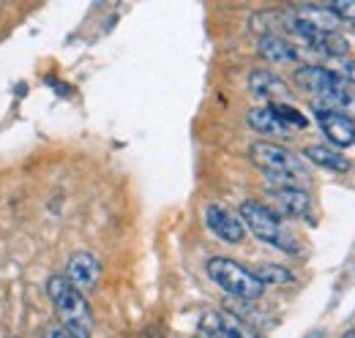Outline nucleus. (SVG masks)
Returning <instances> with one entry per match:
<instances>
[{"label":"nucleus","instance_id":"dca6fc26","mask_svg":"<svg viewBox=\"0 0 355 338\" xmlns=\"http://www.w3.org/2000/svg\"><path fill=\"white\" fill-rule=\"evenodd\" d=\"M254 276H257V281L268 287V284H273V287H282V284H293V273L287 270V267H282V265H260L257 270H252Z\"/></svg>","mask_w":355,"mask_h":338},{"label":"nucleus","instance_id":"0eeeda50","mask_svg":"<svg viewBox=\"0 0 355 338\" xmlns=\"http://www.w3.org/2000/svg\"><path fill=\"white\" fill-rule=\"evenodd\" d=\"M205 224H208V229L224 240V243H230V246H238V243H243V238H246V226H243V221L238 218V213H232L230 208H224V205H216V202H211L208 208H205Z\"/></svg>","mask_w":355,"mask_h":338},{"label":"nucleus","instance_id":"6e6552de","mask_svg":"<svg viewBox=\"0 0 355 338\" xmlns=\"http://www.w3.org/2000/svg\"><path fill=\"white\" fill-rule=\"evenodd\" d=\"M295 82H298L301 90L311 93L317 101H322V98H325L328 93H334L336 87L347 84L336 71L322 69V66H304V69H298V71H295Z\"/></svg>","mask_w":355,"mask_h":338},{"label":"nucleus","instance_id":"1a4fd4ad","mask_svg":"<svg viewBox=\"0 0 355 338\" xmlns=\"http://www.w3.org/2000/svg\"><path fill=\"white\" fill-rule=\"evenodd\" d=\"M66 278L71 281V287H77L80 292L93 290L101 278V262L98 256H93L90 251H77L69 259V270H66Z\"/></svg>","mask_w":355,"mask_h":338},{"label":"nucleus","instance_id":"aec40b11","mask_svg":"<svg viewBox=\"0 0 355 338\" xmlns=\"http://www.w3.org/2000/svg\"><path fill=\"white\" fill-rule=\"evenodd\" d=\"M49 338H71V336H69V330H66L63 325H55V328L49 330Z\"/></svg>","mask_w":355,"mask_h":338},{"label":"nucleus","instance_id":"20e7f679","mask_svg":"<svg viewBox=\"0 0 355 338\" xmlns=\"http://www.w3.org/2000/svg\"><path fill=\"white\" fill-rule=\"evenodd\" d=\"M249 156L254 161V167H260L268 177H273L276 183H290L295 186V180H301L306 175L304 161L290 153L287 148L276 145V142H254L249 148Z\"/></svg>","mask_w":355,"mask_h":338},{"label":"nucleus","instance_id":"f257e3e1","mask_svg":"<svg viewBox=\"0 0 355 338\" xmlns=\"http://www.w3.org/2000/svg\"><path fill=\"white\" fill-rule=\"evenodd\" d=\"M238 218L243 221V226H246L257 240H263V243L279 249V251H287V254L298 251V240H295V235L284 226L282 215H276V213L270 211L268 205H263V202H254V199L241 202Z\"/></svg>","mask_w":355,"mask_h":338},{"label":"nucleus","instance_id":"39448f33","mask_svg":"<svg viewBox=\"0 0 355 338\" xmlns=\"http://www.w3.org/2000/svg\"><path fill=\"white\" fill-rule=\"evenodd\" d=\"M314 118L322 128L325 139L331 142V148H350L355 145V118L345 115V112H336V109H328L322 104H314Z\"/></svg>","mask_w":355,"mask_h":338},{"label":"nucleus","instance_id":"a211bd4d","mask_svg":"<svg viewBox=\"0 0 355 338\" xmlns=\"http://www.w3.org/2000/svg\"><path fill=\"white\" fill-rule=\"evenodd\" d=\"M328 8L334 11V17H336L339 22H353L355 19V0H336V3H331Z\"/></svg>","mask_w":355,"mask_h":338},{"label":"nucleus","instance_id":"9d476101","mask_svg":"<svg viewBox=\"0 0 355 338\" xmlns=\"http://www.w3.org/2000/svg\"><path fill=\"white\" fill-rule=\"evenodd\" d=\"M257 52H260L263 60L273 63V66H284V63H298V60H301V52L295 49V44H290L284 36H279V33H273V36H260Z\"/></svg>","mask_w":355,"mask_h":338},{"label":"nucleus","instance_id":"7ed1b4c3","mask_svg":"<svg viewBox=\"0 0 355 338\" xmlns=\"http://www.w3.org/2000/svg\"><path fill=\"white\" fill-rule=\"evenodd\" d=\"M205 270H208L211 281L219 284L224 292L232 297H241V300H257V297L266 292V287L257 281V276H254L249 267L238 265L235 259L214 256V259H208Z\"/></svg>","mask_w":355,"mask_h":338},{"label":"nucleus","instance_id":"ddd939ff","mask_svg":"<svg viewBox=\"0 0 355 338\" xmlns=\"http://www.w3.org/2000/svg\"><path fill=\"white\" fill-rule=\"evenodd\" d=\"M304 156L309 159L311 164H317V167L322 169H331V172H347L350 169V161L345 159V153H339L336 148H331V145H309L306 150H304Z\"/></svg>","mask_w":355,"mask_h":338},{"label":"nucleus","instance_id":"f3484780","mask_svg":"<svg viewBox=\"0 0 355 338\" xmlns=\"http://www.w3.org/2000/svg\"><path fill=\"white\" fill-rule=\"evenodd\" d=\"M270 109L276 112V118L290 128V131H293V128H306V118H304L295 107H290V104H270Z\"/></svg>","mask_w":355,"mask_h":338},{"label":"nucleus","instance_id":"f8f14e48","mask_svg":"<svg viewBox=\"0 0 355 338\" xmlns=\"http://www.w3.org/2000/svg\"><path fill=\"white\" fill-rule=\"evenodd\" d=\"M290 17L314 30H322V33H336V28H339V19L334 17V11L328 6H298V8H293Z\"/></svg>","mask_w":355,"mask_h":338},{"label":"nucleus","instance_id":"412c9836","mask_svg":"<svg viewBox=\"0 0 355 338\" xmlns=\"http://www.w3.org/2000/svg\"><path fill=\"white\" fill-rule=\"evenodd\" d=\"M342 338H355V330H347V333H342Z\"/></svg>","mask_w":355,"mask_h":338},{"label":"nucleus","instance_id":"9b49d317","mask_svg":"<svg viewBox=\"0 0 355 338\" xmlns=\"http://www.w3.org/2000/svg\"><path fill=\"white\" fill-rule=\"evenodd\" d=\"M249 90H252L254 96L266 98V101H273V104H282V101L290 96L284 80H279V77H276L273 71H268V69H257V71L249 74Z\"/></svg>","mask_w":355,"mask_h":338},{"label":"nucleus","instance_id":"4468645a","mask_svg":"<svg viewBox=\"0 0 355 338\" xmlns=\"http://www.w3.org/2000/svg\"><path fill=\"white\" fill-rule=\"evenodd\" d=\"M249 126L254 128L257 134H263V136H290L293 131L284 126L279 118H276V112L270 109V107H257V109H252L249 112Z\"/></svg>","mask_w":355,"mask_h":338},{"label":"nucleus","instance_id":"2eb2a0df","mask_svg":"<svg viewBox=\"0 0 355 338\" xmlns=\"http://www.w3.org/2000/svg\"><path fill=\"white\" fill-rule=\"evenodd\" d=\"M216 317H219L222 338H257V330L246 319H241L238 314H232V311H216Z\"/></svg>","mask_w":355,"mask_h":338},{"label":"nucleus","instance_id":"6ab92c4d","mask_svg":"<svg viewBox=\"0 0 355 338\" xmlns=\"http://www.w3.org/2000/svg\"><path fill=\"white\" fill-rule=\"evenodd\" d=\"M342 80L347 84H353L355 82V60H345L342 66H339V71H336Z\"/></svg>","mask_w":355,"mask_h":338},{"label":"nucleus","instance_id":"423d86ee","mask_svg":"<svg viewBox=\"0 0 355 338\" xmlns=\"http://www.w3.org/2000/svg\"><path fill=\"white\" fill-rule=\"evenodd\" d=\"M268 197L273 202L270 211L276 215H290V218H301L311 211V197L298 188V186H290V183H273L268 188Z\"/></svg>","mask_w":355,"mask_h":338},{"label":"nucleus","instance_id":"f03ea898","mask_svg":"<svg viewBox=\"0 0 355 338\" xmlns=\"http://www.w3.org/2000/svg\"><path fill=\"white\" fill-rule=\"evenodd\" d=\"M46 295L55 303V308H58V314L63 319V328L69 333L71 330H88L90 333L93 319H90V308L85 303V295L77 287H71V281L66 276H52L46 281Z\"/></svg>","mask_w":355,"mask_h":338}]
</instances>
